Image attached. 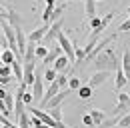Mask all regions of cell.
<instances>
[{"instance_id":"6da1fadb","label":"cell","mask_w":130,"mask_h":128,"mask_svg":"<svg viewBox=\"0 0 130 128\" xmlns=\"http://www.w3.org/2000/svg\"><path fill=\"white\" fill-rule=\"evenodd\" d=\"M94 64H96L98 70H108V72H112V70H118L122 64L118 60V56H116V52H114V48H106L104 52H100L96 58H94Z\"/></svg>"},{"instance_id":"7a4b0ae2","label":"cell","mask_w":130,"mask_h":128,"mask_svg":"<svg viewBox=\"0 0 130 128\" xmlns=\"http://www.w3.org/2000/svg\"><path fill=\"white\" fill-rule=\"evenodd\" d=\"M114 116H124L130 112V94H118V106L114 108Z\"/></svg>"},{"instance_id":"3957f363","label":"cell","mask_w":130,"mask_h":128,"mask_svg":"<svg viewBox=\"0 0 130 128\" xmlns=\"http://www.w3.org/2000/svg\"><path fill=\"white\" fill-rule=\"evenodd\" d=\"M50 26L52 24H42V26H38V28H34L32 32H28V42H34V44H40L42 42V38L48 34V30H50Z\"/></svg>"},{"instance_id":"277c9868","label":"cell","mask_w":130,"mask_h":128,"mask_svg":"<svg viewBox=\"0 0 130 128\" xmlns=\"http://www.w3.org/2000/svg\"><path fill=\"white\" fill-rule=\"evenodd\" d=\"M60 90H62V86H60V82H58V80L50 82V84H48V88H46V94H44L42 102H40V106H42V108H46V106H48V102H50V100H52V98H54L56 94H58Z\"/></svg>"},{"instance_id":"5b68a950","label":"cell","mask_w":130,"mask_h":128,"mask_svg":"<svg viewBox=\"0 0 130 128\" xmlns=\"http://www.w3.org/2000/svg\"><path fill=\"white\" fill-rule=\"evenodd\" d=\"M30 114H32V116H36V118H40V120H42V122H44V124H48V126H52V128H56L58 126V122H56V120H54V118H52V116H50V112L48 110H40V108H30Z\"/></svg>"},{"instance_id":"8992f818","label":"cell","mask_w":130,"mask_h":128,"mask_svg":"<svg viewBox=\"0 0 130 128\" xmlns=\"http://www.w3.org/2000/svg\"><path fill=\"white\" fill-rule=\"evenodd\" d=\"M64 54V50H62V46H60V42H54L52 46H50V52H48V56L42 60L44 64H54L60 56Z\"/></svg>"},{"instance_id":"52a82bcc","label":"cell","mask_w":130,"mask_h":128,"mask_svg":"<svg viewBox=\"0 0 130 128\" xmlns=\"http://www.w3.org/2000/svg\"><path fill=\"white\" fill-rule=\"evenodd\" d=\"M32 94H34V102H42V98L46 94V90H44V80H42V74L40 76H36V82L32 84Z\"/></svg>"},{"instance_id":"ba28073f","label":"cell","mask_w":130,"mask_h":128,"mask_svg":"<svg viewBox=\"0 0 130 128\" xmlns=\"http://www.w3.org/2000/svg\"><path fill=\"white\" fill-rule=\"evenodd\" d=\"M72 92H74V90H70V88H66V90H60V92H58V94H56V96H54V98H52V100L48 102L46 110H50V108H56V106H62V102H64V100H66V98H68L70 94H72Z\"/></svg>"},{"instance_id":"9c48e42d","label":"cell","mask_w":130,"mask_h":128,"mask_svg":"<svg viewBox=\"0 0 130 128\" xmlns=\"http://www.w3.org/2000/svg\"><path fill=\"white\" fill-rule=\"evenodd\" d=\"M108 74H110L108 70H96V72H94V74L90 76V80H88V84H90L92 88H96V86H100V84H102L104 80L108 78Z\"/></svg>"},{"instance_id":"30bf717a","label":"cell","mask_w":130,"mask_h":128,"mask_svg":"<svg viewBox=\"0 0 130 128\" xmlns=\"http://www.w3.org/2000/svg\"><path fill=\"white\" fill-rule=\"evenodd\" d=\"M114 72H116V80H114V86H116V90H122V86H124V84H126L130 78L126 76V72H124V68H122V66H120L118 70H114Z\"/></svg>"},{"instance_id":"8fae6325","label":"cell","mask_w":130,"mask_h":128,"mask_svg":"<svg viewBox=\"0 0 130 128\" xmlns=\"http://www.w3.org/2000/svg\"><path fill=\"white\" fill-rule=\"evenodd\" d=\"M2 18H6V20L10 18V24H12L14 28H18V26L22 24V18H20V14H16L14 10H10V12H8L6 8H2Z\"/></svg>"},{"instance_id":"7c38bea8","label":"cell","mask_w":130,"mask_h":128,"mask_svg":"<svg viewBox=\"0 0 130 128\" xmlns=\"http://www.w3.org/2000/svg\"><path fill=\"white\" fill-rule=\"evenodd\" d=\"M70 62H72V60H70V58H68L66 54H62V56H60V58H58L56 62L52 64V66H54V68H56L58 72H66V70H68V66H70Z\"/></svg>"},{"instance_id":"4fadbf2b","label":"cell","mask_w":130,"mask_h":128,"mask_svg":"<svg viewBox=\"0 0 130 128\" xmlns=\"http://www.w3.org/2000/svg\"><path fill=\"white\" fill-rule=\"evenodd\" d=\"M0 60H2V64H14L16 62V52L14 50H2V54H0Z\"/></svg>"},{"instance_id":"5bb4252c","label":"cell","mask_w":130,"mask_h":128,"mask_svg":"<svg viewBox=\"0 0 130 128\" xmlns=\"http://www.w3.org/2000/svg\"><path fill=\"white\" fill-rule=\"evenodd\" d=\"M88 112H90V116L94 118V124H96V126H102V122L106 120V114L100 110V108H90Z\"/></svg>"},{"instance_id":"9a60e30c","label":"cell","mask_w":130,"mask_h":128,"mask_svg":"<svg viewBox=\"0 0 130 128\" xmlns=\"http://www.w3.org/2000/svg\"><path fill=\"white\" fill-rule=\"evenodd\" d=\"M76 94L80 100H88V98H92V86L90 84H82L80 88L76 90Z\"/></svg>"},{"instance_id":"2e32d148","label":"cell","mask_w":130,"mask_h":128,"mask_svg":"<svg viewBox=\"0 0 130 128\" xmlns=\"http://www.w3.org/2000/svg\"><path fill=\"white\" fill-rule=\"evenodd\" d=\"M36 46H38V44H34V42H28V46H26V52H24V62H34V58H36Z\"/></svg>"},{"instance_id":"e0dca14e","label":"cell","mask_w":130,"mask_h":128,"mask_svg":"<svg viewBox=\"0 0 130 128\" xmlns=\"http://www.w3.org/2000/svg\"><path fill=\"white\" fill-rule=\"evenodd\" d=\"M12 70H14V78H16L18 82H22V80H24V64L16 60V62L12 64Z\"/></svg>"},{"instance_id":"ac0fdd59","label":"cell","mask_w":130,"mask_h":128,"mask_svg":"<svg viewBox=\"0 0 130 128\" xmlns=\"http://www.w3.org/2000/svg\"><path fill=\"white\" fill-rule=\"evenodd\" d=\"M16 124L20 128H30V124H32V120L28 118V114H26V110L22 112V114H18L16 116Z\"/></svg>"},{"instance_id":"d6986e66","label":"cell","mask_w":130,"mask_h":128,"mask_svg":"<svg viewBox=\"0 0 130 128\" xmlns=\"http://www.w3.org/2000/svg\"><path fill=\"white\" fill-rule=\"evenodd\" d=\"M94 2H96V0H84V12H86V16H88V20H90L92 16H96Z\"/></svg>"},{"instance_id":"ffe728a7","label":"cell","mask_w":130,"mask_h":128,"mask_svg":"<svg viewBox=\"0 0 130 128\" xmlns=\"http://www.w3.org/2000/svg\"><path fill=\"white\" fill-rule=\"evenodd\" d=\"M0 78H14L12 64H2V66H0Z\"/></svg>"},{"instance_id":"44dd1931","label":"cell","mask_w":130,"mask_h":128,"mask_svg":"<svg viewBox=\"0 0 130 128\" xmlns=\"http://www.w3.org/2000/svg\"><path fill=\"white\" fill-rule=\"evenodd\" d=\"M122 68H124L126 76L130 78V48H126L124 54H122Z\"/></svg>"},{"instance_id":"7402d4cb","label":"cell","mask_w":130,"mask_h":128,"mask_svg":"<svg viewBox=\"0 0 130 128\" xmlns=\"http://www.w3.org/2000/svg\"><path fill=\"white\" fill-rule=\"evenodd\" d=\"M56 76H58V70H56L54 66L44 70V82H48V84H50V82H54V80H56Z\"/></svg>"},{"instance_id":"603a6c76","label":"cell","mask_w":130,"mask_h":128,"mask_svg":"<svg viewBox=\"0 0 130 128\" xmlns=\"http://www.w3.org/2000/svg\"><path fill=\"white\" fill-rule=\"evenodd\" d=\"M48 52H50V48H48V46H44V44H38V46H36V58H42V60H44V58L48 56Z\"/></svg>"},{"instance_id":"cb8c5ba5","label":"cell","mask_w":130,"mask_h":128,"mask_svg":"<svg viewBox=\"0 0 130 128\" xmlns=\"http://www.w3.org/2000/svg\"><path fill=\"white\" fill-rule=\"evenodd\" d=\"M50 116L56 120V122H62V106H56V108H50Z\"/></svg>"},{"instance_id":"d4e9b609","label":"cell","mask_w":130,"mask_h":128,"mask_svg":"<svg viewBox=\"0 0 130 128\" xmlns=\"http://www.w3.org/2000/svg\"><path fill=\"white\" fill-rule=\"evenodd\" d=\"M88 24H90V28H92V30H98V28L102 26V18H98V16H92V18L88 20Z\"/></svg>"},{"instance_id":"484cf974","label":"cell","mask_w":130,"mask_h":128,"mask_svg":"<svg viewBox=\"0 0 130 128\" xmlns=\"http://www.w3.org/2000/svg\"><path fill=\"white\" fill-rule=\"evenodd\" d=\"M118 126H120V128H130V112H128V114H124V116H120Z\"/></svg>"},{"instance_id":"4316f807","label":"cell","mask_w":130,"mask_h":128,"mask_svg":"<svg viewBox=\"0 0 130 128\" xmlns=\"http://www.w3.org/2000/svg\"><path fill=\"white\" fill-rule=\"evenodd\" d=\"M80 86H82V82L76 78V76H72V78H70V82H68V88H70V90H78Z\"/></svg>"},{"instance_id":"83f0119b","label":"cell","mask_w":130,"mask_h":128,"mask_svg":"<svg viewBox=\"0 0 130 128\" xmlns=\"http://www.w3.org/2000/svg\"><path fill=\"white\" fill-rule=\"evenodd\" d=\"M82 124H84V126H96V124H94V118L90 116V112L82 116Z\"/></svg>"},{"instance_id":"f1b7e54d","label":"cell","mask_w":130,"mask_h":128,"mask_svg":"<svg viewBox=\"0 0 130 128\" xmlns=\"http://www.w3.org/2000/svg\"><path fill=\"white\" fill-rule=\"evenodd\" d=\"M118 32H130V18H128V20H124V22L118 26Z\"/></svg>"},{"instance_id":"f546056e","label":"cell","mask_w":130,"mask_h":128,"mask_svg":"<svg viewBox=\"0 0 130 128\" xmlns=\"http://www.w3.org/2000/svg\"><path fill=\"white\" fill-rule=\"evenodd\" d=\"M24 72H34V62H24Z\"/></svg>"},{"instance_id":"4dcf8cb0","label":"cell","mask_w":130,"mask_h":128,"mask_svg":"<svg viewBox=\"0 0 130 128\" xmlns=\"http://www.w3.org/2000/svg\"><path fill=\"white\" fill-rule=\"evenodd\" d=\"M10 80H12V78H0V84H2V86H6Z\"/></svg>"},{"instance_id":"1f68e13d","label":"cell","mask_w":130,"mask_h":128,"mask_svg":"<svg viewBox=\"0 0 130 128\" xmlns=\"http://www.w3.org/2000/svg\"><path fill=\"white\" fill-rule=\"evenodd\" d=\"M46 4H58V0H44Z\"/></svg>"},{"instance_id":"d6a6232c","label":"cell","mask_w":130,"mask_h":128,"mask_svg":"<svg viewBox=\"0 0 130 128\" xmlns=\"http://www.w3.org/2000/svg\"><path fill=\"white\" fill-rule=\"evenodd\" d=\"M126 12H128V16H130V6H128V10H126Z\"/></svg>"},{"instance_id":"836d02e7","label":"cell","mask_w":130,"mask_h":128,"mask_svg":"<svg viewBox=\"0 0 130 128\" xmlns=\"http://www.w3.org/2000/svg\"><path fill=\"white\" fill-rule=\"evenodd\" d=\"M58 2H68V0H58Z\"/></svg>"},{"instance_id":"e575fe53","label":"cell","mask_w":130,"mask_h":128,"mask_svg":"<svg viewBox=\"0 0 130 128\" xmlns=\"http://www.w3.org/2000/svg\"><path fill=\"white\" fill-rule=\"evenodd\" d=\"M98 2H100V0H98Z\"/></svg>"}]
</instances>
